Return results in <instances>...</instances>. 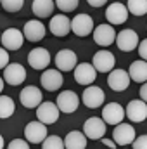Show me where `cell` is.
I'll use <instances>...</instances> for the list:
<instances>
[{
  "label": "cell",
  "instance_id": "7c38bea8",
  "mask_svg": "<svg viewBox=\"0 0 147 149\" xmlns=\"http://www.w3.org/2000/svg\"><path fill=\"white\" fill-rule=\"evenodd\" d=\"M130 74L125 70H112L107 76V85L114 92H123L130 87Z\"/></svg>",
  "mask_w": 147,
  "mask_h": 149
},
{
  "label": "cell",
  "instance_id": "5bb4252c",
  "mask_svg": "<svg viewBox=\"0 0 147 149\" xmlns=\"http://www.w3.org/2000/svg\"><path fill=\"white\" fill-rule=\"evenodd\" d=\"M23 42H24V33L16 28H9L2 33V45L5 50H17L23 47Z\"/></svg>",
  "mask_w": 147,
  "mask_h": 149
},
{
  "label": "cell",
  "instance_id": "cb8c5ba5",
  "mask_svg": "<svg viewBox=\"0 0 147 149\" xmlns=\"http://www.w3.org/2000/svg\"><path fill=\"white\" fill-rule=\"evenodd\" d=\"M128 74H130V80H133L137 83H146L147 81V63L142 61V59L133 61L130 64Z\"/></svg>",
  "mask_w": 147,
  "mask_h": 149
},
{
  "label": "cell",
  "instance_id": "7402d4cb",
  "mask_svg": "<svg viewBox=\"0 0 147 149\" xmlns=\"http://www.w3.org/2000/svg\"><path fill=\"white\" fill-rule=\"evenodd\" d=\"M55 66L59 71H71L76 68V54L69 49H62L55 56Z\"/></svg>",
  "mask_w": 147,
  "mask_h": 149
},
{
  "label": "cell",
  "instance_id": "83f0119b",
  "mask_svg": "<svg viewBox=\"0 0 147 149\" xmlns=\"http://www.w3.org/2000/svg\"><path fill=\"white\" fill-rule=\"evenodd\" d=\"M126 9L133 16H144L147 14V0H128Z\"/></svg>",
  "mask_w": 147,
  "mask_h": 149
},
{
  "label": "cell",
  "instance_id": "9c48e42d",
  "mask_svg": "<svg viewBox=\"0 0 147 149\" xmlns=\"http://www.w3.org/2000/svg\"><path fill=\"white\" fill-rule=\"evenodd\" d=\"M24 137L31 144H42L49 137L47 135V125H43L42 121H31V123H28L26 128H24Z\"/></svg>",
  "mask_w": 147,
  "mask_h": 149
},
{
  "label": "cell",
  "instance_id": "d6986e66",
  "mask_svg": "<svg viewBox=\"0 0 147 149\" xmlns=\"http://www.w3.org/2000/svg\"><path fill=\"white\" fill-rule=\"evenodd\" d=\"M28 63L33 70H45L50 63V54L47 49L43 47H37L33 50H30L28 54Z\"/></svg>",
  "mask_w": 147,
  "mask_h": 149
},
{
  "label": "cell",
  "instance_id": "d4e9b609",
  "mask_svg": "<svg viewBox=\"0 0 147 149\" xmlns=\"http://www.w3.org/2000/svg\"><path fill=\"white\" fill-rule=\"evenodd\" d=\"M54 7H55V2H52V0H35V2L31 3L33 14L38 16L40 19L50 17V14L54 12Z\"/></svg>",
  "mask_w": 147,
  "mask_h": 149
},
{
  "label": "cell",
  "instance_id": "e575fe53",
  "mask_svg": "<svg viewBox=\"0 0 147 149\" xmlns=\"http://www.w3.org/2000/svg\"><path fill=\"white\" fill-rule=\"evenodd\" d=\"M9 66V54H7V50L5 49H2L0 50V68H7Z\"/></svg>",
  "mask_w": 147,
  "mask_h": 149
},
{
  "label": "cell",
  "instance_id": "30bf717a",
  "mask_svg": "<svg viewBox=\"0 0 147 149\" xmlns=\"http://www.w3.org/2000/svg\"><path fill=\"white\" fill-rule=\"evenodd\" d=\"M94 30V19L88 14H78L71 19V31L76 37H87Z\"/></svg>",
  "mask_w": 147,
  "mask_h": 149
},
{
  "label": "cell",
  "instance_id": "1f68e13d",
  "mask_svg": "<svg viewBox=\"0 0 147 149\" xmlns=\"http://www.w3.org/2000/svg\"><path fill=\"white\" fill-rule=\"evenodd\" d=\"M7 149H30V142L24 141V139H14V141L9 142Z\"/></svg>",
  "mask_w": 147,
  "mask_h": 149
},
{
  "label": "cell",
  "instance_id": "d6a6232c",
  "mask_svg": "<svg viewBox=\"0 0 147 149\" xmlns=\"http://www.w3.org/2000/svg\"><path fill=\"white\" fill-rule=\"evenodd\" d=\"M133 149H147V134L137 137L133 141Z\"/></svg>",
  "mask_w": 147,
  "mask_h": 149
},
{
  "label": "cell",
  "instance_id": "f1b7e54d",
  "mask_svg": "<svg viewBox=\"0 0 147 149\" xmlns=\"http://www.w3.org/2000/svg\"><path fill=\"white\" fill-rule=\"evenodd\" d=\"M64 141L59 135H50L42 142V149H64Z\"/></svg>",
  "mask_w": 147,
  "mask_h": 149
},
{
  "label": "cell",
  "instance_id": "4316f807",
  "mask_svg": "<svg viewBox=\"0 0 147 149\" xmlns=\"http://www.w3.org/2000/svg\"><path fill=\"white\" fill-rule=\"evenodd\" d=\"M14 109H16V106H14V101L9 97V95H2L0 97V118H9V116H12L14 114Z\"/></svg>",
  "mask_w": 147,
  "mask_h": 149
},
{
  "label": "cell",
  "instance_id": "484cf974",
  "mask_svg": "<svg viewBox=\"0 0 147 149\" xmlns=\"http://www.w3.org/2000/svg\"><path fill=\"white\" fill-rule=\"evenodd\" d=\"M64 146H66V149H85L87 148V135L78 130H73L64 137Z\"/></svg>",
  "mask_w": 147,
  "mask_h": 149
},
{
  "label": "cell",
  "instance_id": "f546056e",
  "mask_svg": "<svg viewBox=\"0 0 147 149\" xmlns=\"http://www.w3.org/2000/svg\"><path fill=\"white\" fill-rule=\"evenodd\" d=\"M2 7L7 12H19L24 7V0H2Z\"/></svg>",
  "mask_w": 147,
  "mask_h": 149
},
{
  "label": "cell",
  "instance_id": "7a4b0ae2",
  "mask_svg": "<svg viewBox=\"0 0 147 149\" xmlns=\"http://www.w3.org/2000/svg\"><path fill=\"white\" fill-rule=\"evenodd\" d=\"M112 139L116 142V146H128V144H133V141L137 139L135 137V128L130 125V123H119L114 127L112 130Z\"/></svg>",
  "mask_w": 147,
  "mask_h": 149
},
{
  "label": "cell",
  "instance_id": "ac0fdd59",
  "mask_svg": "<svg viewBox=\"0 0 147 149\" xmlns=\"http://www.w3.org/2000/svg\"><path fill=\"white\" fill-rule=\"evenodd\" d=\"M49 28H50L52 35H55V37H66L71 31V19L66 14H55L50 19Z\"/></svg>",
  "mask_w": 147,
  "mask_h": 149
},
{
  "label": "cell",
  "instance_id": "d590c367",
  "mask_svg": "<svg viewBox=\"0 0 147 149\" xmlns=\"http://www.w3.org/2000/svg\"><path fill=\"white\" fill-rule=\"evenodd\" d=\"M139 94H140V99L147 104V81H146V83H142V87H140V92H139Z\"/></svg>",
  "mask_w": 147,
  "mask_h": 149
},
{
  "label": "cell",
  "instance_id": "836d02e7",
  "mask_svg": "<svg viewBox=\"0 0 147 149\" xmlns=\"http://www.w3.org/2000/svg\"><path fill=\"white\" fill-rule=\"evenodd\" d=\"M139 54H140L142 61H146V63H147V38H146V40H142V42L139 43Z\"/></svg>",
  "mask_w": 147,
  "mask_h": 149
},
{
  "label": "cell",
  "instance_id": "8fae6325",
  "mask_svg": "<svg viewBox=\"0 0 147 149\" xmlns=\"http://www.w3.org/2000/svg\"><path fill=\"white\" fill-rule=\"evenodd\" d=\"M116 31L111 24H99L95 30H94V42L101 47H109L111 43L116 42Z\"/></svg>",
  "mask_w": 147,
  "mask_h": 149
},
{
  "label": "cell",
  "instance_id": "ba28073f",
  "mask_svg": "<svg viewBox=\"0 0 147 149\" xmlns=\"http://www.w3.org/2000/svg\"><path fill=\"white\" fill-rule=\"evenodd\" d=\"M81 101L87 108L90 109H95V108H101L104 104V92L101 87H95V85H90L83 90L81 94Z\"/></svg>",
  "mask_w": 147,
  "mask_h": 149
},
{
  "label": "cell",
  "instance_id": "52a82bcc",
  "mask_svg": "<svg viewBox=\"0 0 147 149\" xmlns=\"http://www.w3.org/2000/svg\"><path fill=\"white\" fill-rule=\"evenodd\" d=\"M42 99H43V95H42L40 88L33 87V85L24 87V88L21 90V94H19V101H21V104H23L24 108H28V109L38 108V106L43 102Z\"/></svg>",
  "mask_w": 147,
  "mask_h": 149
},
{
  "label": "cell",
  "instance_id": "8992f818",
  "mask_svg": "<svg viewBox=\"0 0 147 149\" xmlns=\"http://www.w3.org/2000/svg\"><path fill=\"white\" fill-rule=\"evenodd\" d=\"M128 14L130 12L126 9V3L121 2H112L106 9V19L109 21V24H123L128 19Z\"/></svg>",
  "mask_w": 147,
  "mask_h": 149
},
{
  "label": "cell",
  "instance_id": "44dd1931",
  "mask_svg": "<svg viewBox=\"0 0 147 149\" xmlns=\"http://www.w3.org/2000/svg\"><path fill=\"white\" fill-rule=\"evenodd\" d=\"M3 80L9 85H19L26 80V70L19 64V63H12L3 70Z\"/></svg>",
  "mask_w": 147,
  "mask_h": 149
},
{
  "label": "cell",
  "instance_id": "8d00e7d4",
  "mask_svg": "<svg viewBox=\"0 0 147 149\" xmlns=\"http://www.w3.org/2000/svg\"><path fill=\"white\" fill-rule=\"evenodd\" d=\"M88 5H92V7H102V5H106V0H88Z\"/></svg>",
  "mask_w": 147,
  "mask_h": 149
},
{
  "label": "cell",
  "instance_id": "ffe728a7",
  "mask_svg": "<svg viewBox=\"0 0 147 149\" xmlns=\"http://www.w3.org/2000/svg\"><path fill=\"white\" fill-rule=\"evenodd\" d=\"M40 83L45 90L49 92H54L57 88H61L62 85V74L59 70H45L42 76H40Z\"/></svg>",
  "mask_w": 147,
  "mask_h": 149
},
{
  "label": "cell",
  "instance_id": "5b68a950",
  "mask_svg": "<svg viewBox=\"0 0 147 149\" xmlns=\"http://www.w3.org/2000/svg\"><path fill=\"white\" fill-rule=\"evenodd\" d=\"M139 35L133 30H121L116 35V45L121 52H132L139 47Z\"/></svg>",
  "mask_w": 147,
  "mask_h": 149
},
{
  "label": "cell",
  "instance_id": "4dcf8cb0",
  "mask_svg": "<svg viewBox=\"0 0 147 149\" xmlns=\"http://www.w3.org/2000/svg\"><path fill=\"white\" fill-rule=\"evenodd\" d=\"M78 0H57L55 2V7L61 10V12H73L74 9L78 7Z\"/></svg>",
  "mask_w": 147,
  "mask_h": 149
},
{
  "label": "cell",
  "instance_id": "277c9868",
  "mask_svg": "<svg viewBox=\"0 0 147 149\" xmlns=\"http://www.w3.org/2000/svg\"><path fill=\"white\" fill-rule=\"evenodd\" d=\"M114 64H116V57L111 54L109 50H99V52L94 54L92 66L95 68V71H99V73H111Z\"/></svg>",
  "mask_w": 147,
  "mask_h": 149
},
{
  "label": "cell",
  "instance_id": "9a60e30c",
  "mask_svg": "<svg viewBox=\"0 0 147 149\" xmlns=\"http://www.w3.org/2000/svg\"><path fill=\"white\" fill-rule=\"evenodd\" d=\"M97 78V71L90 63H81L74 68V81L80 85H92Z\"/></svg>",
  "mask_w": 147,
  "mask_h": 149
},
{
  "label": "cell",
  "instance_id": "603a6c76",
  "mask_svg": "<svg viewBox=\"0 0 147 149\" xmlns=\"http://www.w3.org/2000/svg\"><path fill=\"white\" fill-rule=\"evenodd\" d=\"M23 33H24V38L28 42H40V40H43L47 30H45V24H42L37 19H31L24 24Z\"/></svg>",
  "mask_w": 147,
  "mask_h": 149
},
{
  "label": "cell",
  "instance_id": "e0dca14e",
  "mask_svg": "<svg viewBox=\"0 0 147 149\" xmlns=\"http://www.w3.org/2000/svg\"><path fill=\"white\" fill-rule=\"evenodd\" d=\"M125 114L128 116L130 121L133 123H140L147 118V104L142 99H135V101H130L128 106H126V111Z\"/></svg>",
  "mask_w": 147,
  "mask_h": 149
},
{
  "label": "cell",
  "instance_id": "6da1fadb",
  "mask_svg": "<svg viewBox=\"0 0 147 149\" xmlns=\"http://www.w3.org/2000/svg\"><path fill=\"white\" fill-rule=\"evenodd\" d=\"M106 121L99 116H92L88 118L85 123H83V134L87 135V139H92V141H99L104 137L106 134Z\"/></svg>",
  "mask_w": 147,
  "mask_h": 149
},
{
  "label": "cell",
  "instance_id": "2e32d148",
  "mask_svg": "<svg viewBox=\"0 0 147 149\" xmlns=\"http://www.w3.org/2000/svg\"><path fill=\"white\" fill-rule=\"evenodd\" d=\"M125 118V108L118 102H109L102 109V120L107 125H119Z\"/></svg>",
  "mask_w": 147,
  "mask_h": 149
},
{
  "label": "cell",
  "instance_id": "74e56055",
  "mask_svg": "<svg viewBox=\"0 0 147 149\" xmlns=\"http://www.w3.org/2000/svg\"><path fill=\"white\" fill-rule=\"evenodd\" d=\"M102 142H104V146H107V148L116 149V142H114V141H109V139H102Z\"/></svg>",
  "mask_w": 147,
  "mask_h": 149
},
{
  "label": "cell",
  "instance_id": "3957f363",
  "mask_svg": "<svg viewBox=\"0 0 147 149\" xmlns=\"http://www.w3.org/2000/svg\"><path fill=\"white\" fill-rule=\"evenodd\" d=\"M59 113H61V109L57 108V104H54L50 101H45L37 108V118L43 125H52L59 120Z\"/></svg>",
  "mask_w": 147,
  "mask_h": 149
},
{
  "label": "cell",
  "instance_id": "4fadbf2b",
  "mask_svg": "<svg viewBox=\"0 0 147 149\" xmlns=\"http://www.w3.org/2000/svg\"><path fill=\"white\" fill-rule=\"evenodd\" d=\"M57 108L61 109L62 113L69 114V113H74L78 109V104H80V99L78 95L74 94L73 90H64L57 95V101H55Z\"/></svg>",
  "mask_w": 147,
  "mask_h": 149
}]
</instances>
